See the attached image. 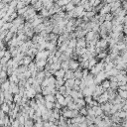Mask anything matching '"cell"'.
<instances>
[{"label": "cell", "mask_w": 127, "mask_h": 127, "mask_svg": "<svg viewBox=\"0 0 127 127\" xmlns=\"http://www.w3.org/2000/svg\"><path fill=\"white\" fill-rule=\"evenodd\" d=\"M90 72V70H89V68H82V74H83V78H85L87 75H88V73Z\"/></svg>", "instance_id": "484cf974"}, {"label": "cell", "mask_w": 127, "mask_h": 127, "mask_svg": "<svg viewBox=\"0 0 127 127\" xmlns=\"http://www.w3.org/2000/svg\"><path fill=\"white\" fill-rule=\"evenodd\" d=\"M82 92H83V94H84V96H85V95H92L94 91H93L89 86H86L84 89H82Z\"/></svg>", "instance_id": "4fadbf2b"}, {"label": "cell", "mask_w": 127, "mask_h": 127, "mask_svg": "<svg viewBox=\"0 0 127 127\" xmlns=\"http://www.w3.org/2000/svg\"><path fill=\"white\" fill-rule=\"evenodd\" d=\"M94 36H95V32H94V31H92V30L88 31V32L86 33V35H85V39H86V42H89L90 40H92V39L94 38Z\"/></svg>", "instance_id": "9c48e42d"}, {"label": "cell", "mask_w": 127, "mask_h": 127, "mask_svg": "<svg viewBox=\"0 0 127 127\" xmlns=\"http://www.w3.org/2000/svg\"><path fill=\"white\" fill-rule=\"evenodd\" d=\"M58 90H59V91H60L62 94H64H64H65V91H66V86L64 84V85L60 86V88H59Z\"/></svg>", "instance_id": "cb8c5ba5"}, {"label": "cell", "mask_w": 127, "mask_h": 127, "mask_svg": "<svg viewBox=\"0 0 127 127\" xmlns=\"http://www.w3.org/2000/svg\"><path fill=\"white\" fill-rule=\"evenodd\" d=\"M79 112H80L81 115H84V116H86V115L88 114V110H87V108H86L85 106L81 107V108L79 109Z\"/></svg>", "instance_id": "ffe728a7"}, {"label": "cell", "mask_w": 127, "mask_h": 127, "mask_svg": "<svg viewBox=\"0 0 127 127\" xmlns=\"http://www.w3.org/2000/svg\"><path fill=\"white\" fill-rule=\"evenodd\" d=\"M92 99H93V98H92V95H85V96H84V100H85L86 103H90Z\"/></svg>", "instance_id": "83f0119b"}, {"label": "cell", "mask_w": 127, "mask_h": 127, "mask_svg": "<svg viewBox=\"0 0 127 127\" xmlns=\"http://www.w3.org/2000/svg\"><path fill=\"white\" fill-rule=\"evenodd\" d=\"M64 74H65V70L64 68H60V69L56 70L54 73V75L56 77H64Z\"/></svg>", "instance_id": "8992f818"}, {"label": "cell", "mask_w": 127, "mask_h": 127, "mask_svg": "<svg viewBox=\"0 0 127 127\" xmlns=\"http://www.w3.org/2000/svg\"><path fill=\"white\" fill-rule=\"evenodd\" d=\"M86 45H87V42H86L85 37L77 38V46H79V47H86Z\"/></svg>", "instance_id": "5b68a950"}, {"label": "cell", "mask_w": 127, "mask_h": 127, "mask_svg": "<svg viewBox=\"0 0 127 127\" xmlns=\"http://www.w3.org/2000/svg\"><path fill=\"white\" fill-rule=\"evenodd\" d=\"M65 7H66V11H71V10H74L75 5L70 1V2H68V3L65 5Z\"/></svg>", "instance_id": "d6986e66"}, {"label": "cell", "mask_w": 127, "mask_h": 127, "mask_svg": "<svg viewBox=\"0 0 127 127\" xmlns=\"http://www.w3.org/2000/svg\"><path fill=\"white\" fill-rule=\"evenodd\" d=\"M62 68H64L65 71L69 69V63H68V61H64L62 63Z\"/></svg>", "instance_id": "ac0fdd59"}, {"label": "cell", "mask_w": 127, "mask_h": 127, "mask_svg": "<svg viewBox=\"0 0 127 127\" xmlns=\"http://www.w3.org/2000/svg\"><path fill=\"white\" fill-rule=\"evenodd\" d=\"M21 100H22V95H21L20 93H16V94H14V98H13V101H14L15 103H18V104H20Z\"/></svg>", "instance_id": "5bb4252c"}, {"label": "cell", "mask_w": 127, "mask_h": 127, "mask_svg": "<svg viewBox=\"0 0 127 127\" xmlns=\"http://www.w3.org/2000/svg\"><path fill=\"white\" fill-rule=\"evenodd\" d=\"M27 81L30 83V84H34L35 82H36V77H34V76H30L29 78H27Z\"/></svg>", "instance_id": "4316f807"}, {"label": "cell", "mask_w": 127, "mask_h": 127, "mask_svg": "<svg viewBox=\"0 0 127 127\" xmlns=\"http://www.w3.org/2000/svg\"><path fill=\"white\" fill-rule=\"evenodd\" d=\"M5 52H6V50H4V49L1 50V53H0V57H1V58H3V57L5 56Z\"/></svg>", "instance_id": "4dcf8cb0"}, {"label": "cell", "mask_w": 127, "mask_h": 127, "mask_svg": "<svg viewBox=\"0 0 127 127\" xmlns=\"http://www.w3.org/2000/svg\"><path fill=\"white\" fill-rule=\"evenodd\" d=\"M68 63H69V68L72 69V70H75V69H77L79 67V62L77 60L70 59L68 61Z\"/></svg>", "instance_id": "6da1fadb"}, {"label": "cell", "mask_w": 127, "mask_h": 127, "mask_svg": "<svg viewBox=\"0 0 127 127\" xmlns=\"http://www.w3.org/2000/svg\"><path fill=\"white\" fill-rule=\"evenodd\" d=\"M124 25V30H123V33L127 36V25H125V24H123Z\"/></svg>", "instance_id": "d6a6232c"}, {"label": "cell", "mask_w": 127, "mask_h": 127, "mask_svg": "<svg viewBox=\"0 0 127 127\" xmlns=\"http://www.w3.org/2000/svg\"><path fill=\"white\" fill-rule=\"evenodd\" d=\"M72 89H75V90H77V91L81 90V89H80V86H79V85H77V84H74V85L72 86Z\"/></svg>", "instance_id": "f1b7e54d"}, {"label": "cell", "mask_w": 127, "mask_h": 127, "mask_svg": "<svg viewBox=\"0 0 127 127\" xmlns=\"http://www.w3.org/2000/svg\"><path fill=\"white\" fill-rule=\"evenodd\" d=\"M103 24H104V26L106 27V29H107L108 31H110V30H112V27H113V24H112V21H107V20H105V21L103 22Z\"/></svg>", "instance_id": "9a60e30c"}, {"label": "cell", "mask_w": 127, "mask_h": 127, "mask_svg": "<svg viewBox=\"0 0 127 127\" xmlns=\"http://www.w3.org/2000/svg\"><path fill=\"white\" fill-rule=\"evenodd\" d=\"M25 6H26L25 2H23L22 0H19V1H18V3H17V6H16V10L21 9V8H23V7H25Z\"/></svg>", "instance_id": "44dd1931"}, {"label": "cell", "mask_w": 127, "mask_h": 127, "mask_svg": "<svg viewBox=\"0 0 127 127\" xmlns=\"http://www.w3.org/2000/svg\"><path fill=\"white\" fill-rule=\"evenodd\" d=\"M76 46H77V38H72V39H70L69 44H68V47L75 49Z\"/></svg>", "instance_id": "8fae6325"}, {"label": "cell", "mask_w": 127, "mask_h": 127, "mask_svg": "<svg viewBox=\"0 0 127 127\" xmlns=\"http://www.w3.org/2000/svg\"><path fill=\"white\" fill-rule=\"evenodd\" d=\"M74 77L75 78H82L83 74H82V67L79 65V67L77 69L74 70Z\"/></svg>", "instance_id": "52a82bcc"}, {"label": "cell", "mask_w": 127, "mask_h": 127, "mask_svg": "<svg viewBox=\"0 0 127 127\" xmlns=\"http://www.w3.org/2000/svg\"><path fill=\"white\" fill-rule=\"evenodd\" d=\"M38 92H37V90L35 89V87H31L29 90H26V95L31 99V98H35V96H36V94H37Z\"/></svg>", "instance_id": "3957f363"}, {"label": "cell", "mask_w": 127, "mask_h": 127, "mask_svg": "<svg viewBox=\"0 0 127 127\" xmlns=\"http://www.w3.org/2000/svg\"><path fill=\"white\" fill-rule=\"evenodd\" d=\"M119 89H123V90H127V85H120L119 86Z\"/></svg>", "instance_id": "1f68e13d"}, {"label": "cell", "mask_w": 127, "mask_h": 127, "mask_svg": "<svg viewBox=\"0 0 127 127\" xmlns=\"http://www.w3.org/2000/svg\"><path fill=\"white\" fill-rule=\"evenodd\" d=\"M117 91H118V94L122 97V98H126L127 99V90H123V89H117Z\"/></svg>", "instance_id": "e0dca14e"}, {"label": "cell", "mask_w": 127, "mask_h": 127, "mask_svg": "<svg viewBox=\"0 0 127 127\" xmlns=\"http://www.w3.org/2000/svg\"><path fill=\"white\" fill-rule=\"evenodd\" d=\"M74 82H75V77H71V78H68V79L65 80L64 85L66 87H71L72 88V86L74 85Z\"/></svg>", "instance_id": "ba28073f"}, {"label": "cell", "mask_w": 127, "mask_h": 127, "mask_svg": "<svg viewBox=\"0 0 127 127\" xmlns=\"http://www.w3.org/2000/svg\"><path fill=\"white\" fill-rule=\"evenodd\" d=\"M108 97H109V95H108V91H107V89H106V90L99 96L98 102H99V103H104V102L108 101Z\"/></svg>", "instance_id": "7a4b0ae2"}, {"label": "cell", "mask_w": 127, "mask_h": 127, "mask_svg": "<svg viewBox=\"0 0 127 127\" xmlns=\"http://www.w3.org/2000/svg\"><path fill=\"white\" fill-rule=\"evenodd\" d=\"M2 110H3L5 113H9V111L11 110V109H10V106L8 105L7 102H3V103H2Z\"/></svg>", "instance_id": "2e32d148"}, {"label": "cell", "mask_w": 127, "mask_h": 127, "mask_svg": "<svg viewBox=\"0 0 127 127\" xmlns=\"http://www.w3.org/2000/svg\"><path fill=\"white\" fill-rule=\"evenodd\" d=\"M105 90H106V89H105L101 84H97V85H96V89H95V91H94V92H95V93H97V94H99V95H101Z\"/></svg>", "instance_id": "30bf717a"}, {"label": "cell", "mask_w": 127, "mask_h": 127, "mask_svg": "<svg viewBox=\"0 0 127 127\" xmlns=\"http://www.w3.org/2000/svg\"><path fill=\"white\" fill-rule=\"evenodd\" d=\"M124 24H127V14L124 16Z\"/></svg>", "instance_id": "836d02e7"}, {"label": "cell", "mask_w": 127, "mask_h": 127, "mask_svg": "<svg viewBox=\"0 0 127 127\" xmlns=\"http://www.w3.org/2000/svg\"><path fill=\"white\" fill-rule=\"evenodd\" d=\"M68 2H70V0H59L57 3H58L60 6H64V5H66Z\"/></svg>", "instance_id": "d4e9b609"}, {"label": "cell", "mask_w": 127, "mask_h": 127, "mask_svg": "<svg viewBox=\"0 0 127 127\" xmlns=\"http://www.w3.org/2000/svg\"><path fill=\"white\" fill-rule=\"evenodd\" d=\"M69 95H71V96H72V98H73V99H75V98H77V97H78V91H77V90H75V89H72Z\"/></svg>", "instance_id": "603a6c76"}, {"label": "cell", "mask_w": 127, "mask_h": 127, "mask_svg": "<svg viewBox=\"0 0 127 127\" xmlns=\"http://www.w3.org/2000/svg\"><path fill=\"white\" fill-rule=\"evenodd\" d=\"M110 83H111V81H110V79L109 78H105L102 82H101V85L105 88V89H108L109 87H110Z\"/></svg>", "instance_id": "7c38bea8"}, {"label": "cell", "mask_w": 127, "mask_h": 127, "mask_svg": "<svg viewBox=\"0 0 127 127\" xmlns=\"http://www.w3.org/2000/svg\"><path fill=\"white\" fill-rule=\"evenodd\" d=\"M95 14H96V13H95L93 10H92V11H86V13H85V16H87L89 19H91L92 17H94V16H95Z\"/></svg>", "instance_id": "7402d4cb"}, {"label": "cell", "mask_w": 127, "mask_h": 127, "mask_svg": "<svg viewBox=\"0 0 127 127\" xmlns=\"http://www.w3.org/2000/svg\"><path fill=\"white\" fill-rule=\"evenodd\" d=\"M10 85H11V81L9 80V78H7L4 82H2V84H1V90H9L10 89Z\"/></svg>", "instance_id": "277c9868"}, {"label": "cell", "mask_w": 127, "mask_h": 127, "mask_svg": "<svg viewBox=\"0 0 127 127\" xmlns=\"http://www.w3.org/2000/svg\"><path fill=\"white\" fill-rule=\"evenodd\" d=\"M80 83H81V78H75V82H74V84L80 85Z\"/></svg>", "instance_id": "f546056e"}]
</instances>
